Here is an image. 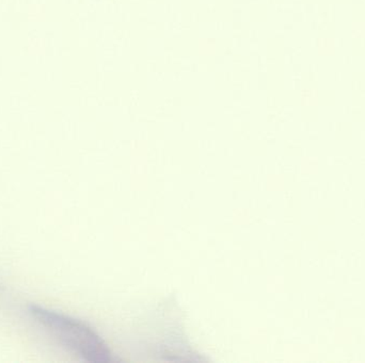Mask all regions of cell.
Segmentation results:
<instances>
[{
  "instance_id": "obj_1",
  "label": "cell",
  "mask_w": 365,
  "mask_h": 363,
  "mask_svg": "<svg viewBox=\"0 0 365 363\" xmlns=\"http://www.w3.org/2000/svg\"><path fill=\"white\" fill-rule=\"evenodd\" d=\"M32 314L64 348L75 356L91 362L114 360L103 339L81 321L41 307H32Z\"/></svg>"
}]
</instances>
